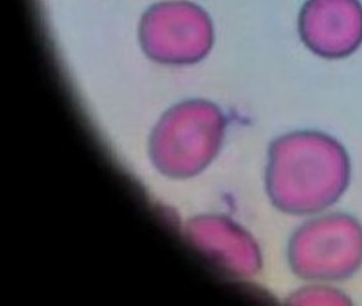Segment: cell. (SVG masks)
<instances>
[{"mask_svg":"<svg viewBox=\"0 0 362 306\" xmlns=\"http://www.w3.org/2000/svg\"><path fill=\"white\" fill-rule=\"evenodd\" d=\"M292 271L306 282L338 283L362 267V223L344 212L310 216L292 236Z\"/></svg>","mask_w":362,"mask_h":306,"instance_id":"7a4b0ae2","label":"cell"},{"mask_svg":"<svg viewBox=\"0 0 362 306\" xmlns=\"http://www.w3.org/2000/svg\"><path fill=\"white\" fill-rule=\"evenodd\" d=\"M298 27L303 44L319 58H349L362 46L361 0H306Z\"/></svg>","mask_w":362,"mask_h":306,"instance_id":"3957f363","label":"cell"},{"mask_svg":"<svg viewBox=\"0 0 362 306\" xmlns=\"http://www.w3.org/2000/svg\"><path fill=\"white\" fill-rule=\"evenodd\" d=\"M293 302L305 305H349V295L336 287V283L308 282L295 293Z\"/></svg>","mask_w":362,"mask_h":306,"instance_id":"277c9868","label":"cell"},{"mask_svg":"<svg viewBox=\"0 0 362 306\" xmlns=\"http://www.w3.org/2000/svg\"><path fill=\"white\" fill-rule=\"evenodd\" d=\"M351 179L349 152L324 131L291 133L272 153V196L291 215L310 217L329 211L346 194Z\"/></svg>","mask_w":362,"mask_h":306,"instance_id":"6da1fadb","label":"cell"}]
</instances>
